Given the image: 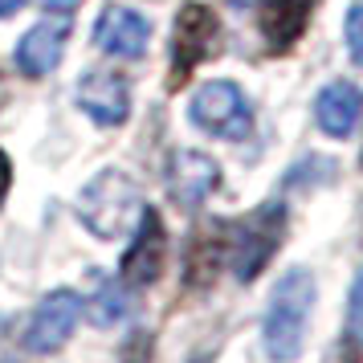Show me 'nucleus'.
I'll list each match as a JSON object with an SVG mask.
<instances>
[{"mask_svg": "<svg viewBox=\"0 0 363 363\" xmlns=\"http://www.w3.org/2000/svg\"><path fill=\"white\" fill-rule=\"evenodd\" d=\"M314 302H318V286L306 265H294L274 281L262 314V347L269 363H294L302 355L306 335H311Z\"/></svg>", "mask_w": 363, "mask_h": 363, "instance_id": "obj_1", "label": "nucleus"}, {"mask_svg": "<svg viewBox=\"0 0 363 363\" xmlns=\"http://www.w3.org/2000/svg\"><path fill=\"white\" fill-rule=\"evenodd\" d=\"M139 213H143L139 184H135L127 172H118V167H102L99 176L74 196V216H78L99 241L127 237V233L135 229Z\"/></svg>", "mask_w": 363, "mask_h": 363, "instance_id": "obj_2", "label": "nucleus"}, {"mask_svg": "<svg viewBox=\"0 0 363 363\" xmlns=\"http://www.w3.org/2000/svg\"><path fill=\"white\" fill-rule=\"evenodd\" d=\"M290 213L281 200H265L253 213L237 216L229 225V245H225V269L237 274V281H253L265 265L274 262V253L286 241Z\"/></svg>", "mask_w": 363, "mask_h": 363, "instance_id": "obj_3", "label": "nucleus"}, {"mask_svg": "<svg viewBox=\"0 0 363 363\" xmlns=\"http://www.w3.org/2000/svg\"><path fill=\"white\" fill-rule=\"evenodd\" d=\"M188 123L208 139H225V143H241L253 135V106L249 94L237 82L213 78L200 82L188 99Z\"/></svg>", "mask_w": 363, "mask_h": 363, "instance_id": "obj_4", "label": "nucleus"}, {"mask_svg": "<svg viewBox=\"0 0 363 363\" xmlns=\"http://www.w3.org/2000/svg\"><path fill=\"white\" fill-rule=\"evenodd\" d=\"M220 41V21L208 4L188 0L172 21V41H167V57H172V86H180L200 62H208Z\"/></svg>", "mask_w": 363, "mask_h": 363, "instance_id": "obj_5", "label": "nucleus"}, {"mask_svg": "<svg viewBox=\"0 0 363 363\" xmlns=\"http://www.w3.org/2000/svg\"><path fill=\"white\" fill-rule=\"evenodd\" d=\"M82 323V294L69 290V286H57L41 298L29 314V327H25V347L33 355H57L62 347L74 339V330Z\"/></svg>", "mask_w": 363, "mask_h": 363, "instance_id": "obj_6", "label": "nucleus"}, {"mask_svg": "<svg viewBox=\"0 0 363 363\" xmlns=\"http://www.w3.org/2000/svg\"><path fill=\"white\" fill-rule=\"evenodd\" d=\"M164 265H167V225L155 208L143 204V213L131 229V245H127L123 265H118V278L127 286H151V281H160Z\"/></svg>", "mask_w": 363, "mask_h": 363, "instance_id": "obj_7", "label": "nucleus"}, {"mask_svg": "<svg viewBox=\"0 0 363 363\" xmlns=\"http://www.w3.org/2000/svg\"><path fill=\"white\" fill-rule=\"evenodd\" d=\"M74 106L99 127H123L131 118V86L115 69H86L74 86Z\"/></svg>", "mask_w": 363, "mask_h": 363, "instance_id": "obj_8", "label": "nucleus"}, {"mask_svg": "<svg viewBox=\"0 0 363 363\" xmlns=\"http://www.w3.org/2000/svg\"><path fill=\"white\" fill-rule=\"evenodd\" d=\"M216 184H220V164L208 151L196 147L172 151V160L164 167V188L176 208H200L216 192Z\"/></svg>", "mask_w": 363, "mask_h": 363, "instance_id": "obj_9", "label": "nucleus"}, {"mask_svg": "<svg viewBox=\"0 0 363 363\" xmlns=\"http://www.w3.org/2000/svg\"><path fill=\"white\" fill-rule=\"evenodd\" d=\"M94 45L111 57H123V62H135L147 53V41H151V21L131 9V4H106L99 17H94Z\"/></svg>", "mask_w": 363, "mask_h": 363, "instance_id": "obj_10", "label": "nucleus"}, {"mask_svg": "<svg viewBox=\"0 0 363 363\" xmlns=\"http://www.w3.org/2000/svg\"><path fill=\"white\" fill-rule=\"evenodd\" d=\"M225 245H229V220H200L192 229L188 253H184V281L188 290H208L213 278L225 269Z\"/></svg>", "mask_w": 363, "mask_h": 363, "instance_id": "obj_11", "label": "nucleus"}, {"mask_svg": "<svg viewBox=\"0 0 363 363\" xmlns=\"http://www.w3.org/2000/svg\"><path fill=\"white\" fill-rule=\"evenodd\" d=\"M66 41H69V17L57 21H41L33 29H25V37L17 41V69L25 78H45L62 66L66 57Z\"/></svg>", "mask_w": 363, "mask_h": 363, "instance_id": "obj_12", "label": "nucleus"}, {"mask_svg": "<svg viewBox=\"0 0 363 363\" xmlns=\"http://www.w3.org/2000/svg\"><path fill=\"white\" fill-rule=\"evenodd\" d=\"M359 115H363V90L347 78H335L314 94V123L330 139H347L355 131Z\"/></svg>", "mask_w": 363, "mask_h": 363, "instance_id": "obj_13", "label": "nucleus"}, {"mask_svg": "<svg viewBox=\"0 0 363 363\" xmlns=\"http://www.w3.org/2000/svg\"><path fill=\"white\" fill-rule=\"evenodd\" d=\"M318 0H265L262 9V37L269 41V50H290L298 37L306 33Z\"/></svg>", "mask_w": 363, "mask_h": 363, "instance_id": "obj_14", "label": "nucleus"}, {"mask_svg": "<svg viewBox=\"0 0 363 363\" xmlns=\"http://www.w3.org/2000/svg\"><path fill=\"white\" fill-rule=\"evenodd\" d=\"M82 314H90L94 327H115V323H123L131 314V286L123 278L99 274L90 298H82Z\"/></svg>", "mask_w": 363, "mask_h": 363, "instance_id": "obj_15", "label": "nucleus"}, {"mask_svg": "<svg viewBox=\"0 0 363 363\" xmlns=\"http://www.w3.org/2000/svg\"><path fill=\"white\" fill-rule=\"evenodd\" d=\"M343 41H347V53H351V62L363 66V0L359 4H351V13L343 21Z\"/></svg>", "mask_w": 363, "mask_h": 363, "instance_id": "obj_16", "label": "nucleus"}, {"mask_svg": "<svg viewBox=\"0 0 363 363\" xmlns=\"http://www.w3.org/2000/svg\"><path fill=\"white\" fill-rule=\"evenodd\" d=\"M347 318H351V335L363 343V269L355 274V286H351V298H347Z\"/></svg>", "mask_w": 363, "mask_h": 363, "instance_id": "obj_17", "label": "nucleus"}, {"mask_svg": "<svg viewBox=\"0 0 363 363\" xmlns=\"http://www.w3.org/2000/svg\"><path fill=\"white\" fill-rule=\"evenodd\" d=\"M9 188H13V160H9V151L0 147V208L9 200Z\"/></svg>", "mask_w": 363, "mask_h": 363, "instance_id": "obj_18", "label": "nucleus"}, {"mask_svg": "<svg viewBox=\"0 0 363 363\" xmlns=\"http://www.w3.org/2000/svg\"><path fill=\"white\" fill-rule=\"evenodd\" d=\"M41 9L53 13V17H74L82 9V0H41Z\"/></svg>", "mask_w": 363, "mask_h": 363, "instance_id": "obj_19", "label": "nucleus"}, {"mask_svg": "<svg viewBox=\"0 0 363 363\" xmlns=\"http://www.w3.org/2000/svg\"><path fill=\"white\" fill-rule=\"evenodd\" d=\"M21 4H25V0H0V17H13Z\"/></svg>", "mask_w": 363, "mask_h": 363, "instance_id": "obj_20", "label": "nucleus"}, {"mask_svg": "<svg viewBox=\"0 0 363 363\" xmlns=\"http://www.w3.org/2000/svg\"><path fill=\"white\" fill-rule=\"evenodd\" d=\"M233 9H257V4H262V0H229Z\"/></svg>", "mask_w": 363, "mask_h": 363, "instance_id": "obj_21", "label": "nucleus"}, {"mask_svg": "<svg viewBox=\"0 0 363 363\" xmlns=\"http://www.w3.org/2000/svg\"><path fill=\"white\" fill-rule=\"evenodd\" d=\"M359 164H363V151H359Z\"/></svg>", "mask_w": 363, "mask_h": 363, "instance_id": "obj_22", "label": "nucleus"}]
</instances>
